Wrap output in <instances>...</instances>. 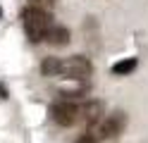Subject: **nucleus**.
I'll use <instances>...</instances> for the list:
<instances>
[{
  "instance_id": "f257e3e1",
  "label": "nucleus",
  "mask_w": 148,
  "mask_h": 143,
  "mask_svg": "<svg viewBox=\"0 0 148 143\" xmlns=\"http://www.w3.org/2000/svg\"><path fill=\"white\" fill-rule=\"evenodd\" d=\"M22 26H24L26 36H29L34 43H38V41L45 38L48 29L53 26V17H50L48 10H41L36 5H29V7L22 10Z\"/></svg>"
},
{
  "instance_id": "9d476101",
  "label": "nucleus",
  "mask_w": 148,
  "mask_h": 143,
  "mask_svg": "<svg viewBox=\"0 0 148 143\" xmlns=\"http://www.w3.org/2000/svg\"><path fill=\"white\" fill-rule=\"evenodd\" d=\"M74 143H96V136H91V133H84V136H79Z\"/></svg>"
},
{
  "instance_id": "20e7f679",
  "label": "nucleus",
  "mask_w": 148,
  "mask_h": 143,
  "mask_svg": "<svg viewBox=\"0 0 148 143\" xmlns=\"http://www.w3.org/2000/svg\"><path fill=\"white\" fill-rule=\"evenodd\" d=\"M124 127H127V114H124L122 110H117V112H112V114H108V117L100 119V124L91 131V136L115 138V136H119V133L124 131Z\"/></svg>"
},
{
  "instance_id": "1a4fd4ad",
  "label": "nucleus",
  "mask_w": 148,
  "mask_h": 143,
  "mask_svg": "<svg viewBox=\"0 0 148 143\" xmlns=\"http://www.w3.org/2000/svg\"><path fill=\"white\" fill-rule=\"evenodd\" d=\"M31 5H36V7H41V10H53V5H55V0H29Z\"/></svg>"
},
{
  "instance_id": "6e6552de",
  "label": "nucleus",
  "mask_w": 148,
  "mask_h": 143,
  "mask_svg": "<svg viewBox=\"0 0 148 143\" xmlns=\"http://www.w3.org/2000/svg\"><path fill=\"white\" fill-rule=\"evenodd\" d=\"M43 76H60V57H45L41 62Z\"/></svg>"
},
{
  "instance_id": "9b49d317",
  "label": "nucleus",
  "mask_w": 148,
  "mask_h": 143,
  "mask_svg": "<svg viewBox=\"0 0 148 143\" xmlns=\"http://www.w3.org/2000/svg\"><path fill=\"white\" fill-rule=\"evenodd\" d=\"M0 19H3V7H0Z\"/></svg>"
},
{
  "instance_id": "0eeeda50",
  "label": "nucleus",
  "mask_w": 148,
  "mask_h": 143,
  "mask_svg": "<svg viewBox=\"0 0 148 143\" xmlns=\"http://www.w3.org/2000/svg\"><path fill=\"white\" fill-rule=\"evenodd\" d=\"M136 57H124V60H119L117 64H112V69H110V72H112L115 76H127V74H132L134 69H136Z\"/></svg>"
},
{
  "instance_id": "423d86ee",
  "label": "nucleus",
  "mask_w": 148,
  "mask_h": 143,
  "mask_svg": "<svg viewBox=\"0 0 148 143\" xmlns=\"http://www.w3.org/2000/svg\"><path fill=\"white\" fill-rule=\"evenodd\" d=\"M43 41L48 45H53V48H64L69 43V29L67 26H60V24H53L48 29V34H45Z\"/></svg>"
},
{
  "instance_id": "7ed1b4c3",
  "label": "nucleus",
  "mask_w": 148,
  "mask_h": 143,
  "mask_svg": "<svg viewBox=\"0 0 148 143\" xmlns=\"http://www.w3.org/2000/svg\"><path fill=\"white\" fill-rule=\"evenodd\" d=\"M91 62L88 57L84 55H69L60 60V76H67V79H74V81H84L91 76Z\"/></svg>"
},
{
  "instance_id": "39448f33",
  "label": "nucleus",
  "mask_w": 148,
  "mask_h": 143,
  "mask_svg": "<svg viewBox=\"0 0 148 143\" xmlns=\"http://www.w3.org/2000/svg\"><path fill=\"white\" fill-rule=\"evenodd\" d=\"M103 112H105V105L100 103V100H88V103L81 105L79 119H81V122H86V127L93 131L98 124H100V119H103Z\"/></svg>"
},
{
  "instance_id": "f03ea898",
  "label": "nucleus",
  "mask_w": 148,
  "mask_h": 143,
  "mask_svg": "<svg viewBox=\"0 0 148 143\" xmlns=\"http://www.w3.org/2000/svg\"><path fill=\"white\" fill-rule=\"evenodd\" d=\"M79 112H81V105L74 103L72 98H62L50 105V117L60 127H74L79 122Z\"/></svg>"
}]
</instances>
